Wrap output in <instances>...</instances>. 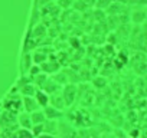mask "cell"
<instances>
[{
  "label": "cell",
  "mask_w": 147,
  "mask_h": 138,
  "mask_svg": "<svg viewBox=\"0 0 147 138\" xmlns=\"http://www.w3.org/2000/svg\"><path fill=\"white\" fill-rule=\"evenodd\" d=\"M62 98L65 101V105L66 107H71L74 104V101H75V98H77V86L75 85H66L63 88Z\"/></svg>",
  "instance_id": "6da1fadb"
},
{
  "label": "cell",
  "mask_w": 147,
  "mask_h": 138,
  "mask_svg": "<svg viewBox=\"0 0 147 138\" xmlns=\"http://www.w3.org/2000/svg\"><path fill=\"white\" fill-rule=\"evenodd\" d=\"M35 99H36V102L39 104L40 108H45L46 105L51 104V96H49V94H48L46 91H42V89H38V91H36Z\"/></svg>",
  "instance_id": "7a4b0ae2"
},
{
  "label": "cell",
  "mask_w": 147,
  "mask_h": 138,
  "mask_svg": "<svg viewBox=\"0 0 147 138\" xmlns=\"http://www.w3.org/2000/svg\"><path fill=\"white\" fill-rule=\"evenodd\" d=\"M23 108H25L26 112H32V111L39 109L40 107H39V104L36 102L35 96H29V95H26V96L23 98Z\"/></svg>",
  "instance_id": "3957f363"
},
{
  "label": "cell",
  "mask_w": 147,
  "mask_h": 138,
  "mask_svg": "<svg viewBox=\"0 0 147 138\" xmlns=\"http://www.w3.org/2000/svg\"><path fill=\"white\" fill-rule=\"evenodd\" d=\"M43 112H45V115H46L48 119H59V118L62 117L61 109L55 108L53 105H46V107L43 108Z\"/></svg>",
  "instance_id": "277c9868"
},
{
  "label": "cell",
  "mask_w": 147,
  "mask_h": 138,
  "mask_svg": "<svg viewBox=\"0 0 147 138\" xmlns=\"http://www.w3.org/2000/svg\"><path fill=\"white\" fill-rule=\"evenodd\" d=\"M30 114V119H32V124L35 125V124H42V122H45L48 118H46V115H45V112H43V109H36V111H32V112H29Z\"/></svg>",
  "instance_id": "5b68a950"
},
{
  "label": "cell",
  "mask_w": 147,
  "mask_h": 138,
  "mask_svg": "<svg viewBox=\"0 0 147 138\" xmlns=\"http://www.w3.org/2000/svg\"><path fill=\"white\" fill-rule=\"evenodd\" d=\"M18 122L20 127H25V128H29L32 129V119H30V114L29 112H25V114H19L18 115Z\"/></svg>",
  "instance_id": "8992f818"
},
{
  "label": "cell",
  "mask_w": 147,
  "mask_h": 138,
  "mask_svg": "<svg viewBox=\"0 0 147 138\" xmlns=\"http://www.w3.org/2000/svg\"><path fill=\"white\" fill-rule=\"evenodd\" d=\"M2 107H3V105H2V104H0V115H2V112H3V109H2Z\"/></svg>",
  "instance_id": "52a82bcc"
}]
</instances>
